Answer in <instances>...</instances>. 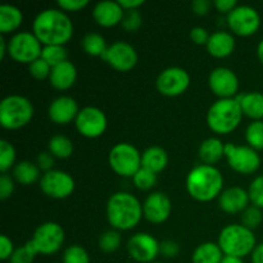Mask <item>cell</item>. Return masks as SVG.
<instances>
[{
  "label": "cell",
  "mask_w": 263,
  "mask_h": 263,
  "mask_svg": "<svg viewBox=\"0 0 263 263\" xmlns=\"http://www.w3.org/2000/svg\"><path fill=\"white\" fill-rule=\"evenodd\" d=\"M225 157L229 166L241 175L254 174L261 167V157L258 152L249 145L225 144Z\"/></svg>",
  "instance_id": "10"
},
{
  "label": "cell",
  "mask_w": 263,
  "mask_h": 263,
  "mask_svg": "<svg viewBox=\"0 0 263 263\" xmlns=\"http://www.w3.org/2000/svg\"><path fill=\"white\" fill-rule=\"evenodd\" d=\"M14 251L15 248L13 246V241L7 235H0V258L3 261L10 259Z\"/></svg>",
  "instance_id": "48"
},
{
  "label": "cell",
  "mask_w": 263,
  "mask_h": 263,
  "mask_svg": "<svg viewBox=\"0 0 263 263\" xmlns=\"http://www.w3.org/2000/svg\"><path fill=\"white\" fill-rule=\"evenodd\" d=\"M190 74L181 67H168L157 77L156 86L164 97L175 98L184 94L190 86Z\"/></svg>",
  "instance_id": "14"
},
{
  "label": "cell",
  "mask_w": 263,
  "mask_h": 263,
  "mask_svg": "<svg viewBox=\"0 0 263 263\" xmlns=\"http://www.w3.org/2000/svg\"><path fill=\"white\" fill-rule=\"evenodd\" d=\"M8 53V41L4 39V35L0 36V58L4 59Z\"/></svg>",
  "instance_id": "53"
},
{
  "label": "cell",
  "mask_w": 263,
  "mask_h": 263,
  "mask_svg": "<svg viewBox=\"0 0 263 263\" xmlns=\"http://www.w3.org/2000/svg\"><path fill=\"white\" fill-rule=\"evenodd\" d=\"M74 180L68 172L51 170L40 179L41 192L53 199H66L74 192Z\"/></svg>",
  "instance_id": "12"
},
{
  "label": "cell",
  "mask_w": 263,
  "mask_h": 263,
  "mask_svg": "<svg viewBox=\"0 0 263 263\" xmlns=\"http://www.w3.org/2000/svg\"><path fill=\"white\" fill-rule=\"evenodd\" d=\"M235 37L226 31H216L211 33L207 43V50L215 58H226L235 50Z\"/></svg>",
  "instance_id": "23"
},
{
  "label": "cell",
  "mask_w": 263,
  "mask_h": 263,
  "mask_svg": "<svg viewBox=\"0 0 263 263\" xmlns=\"http://www.w3.org/2000/svg\"><path fill=\"white\" fill-rule=\"evenodd\" d=\"M235 100L240 104L244 116L253 121L263 120V92H243V94L236 95Z\"/></svg>",
  "instance_id": "24"
},
{
  "label": "cell",
  "mask_w": 263,
  "mask_h": 263,
  "mask_svg": "<svg viewBox=\"0 0 263 263\" xmlns=\"http://www.w3.org/2000/svg\"><path fill=\"white\" fill-rule=\"evenodd\" d=\"M213 3H211L210 0H194L192 3V10L197 15H203L208 14L211 12V8H212Z\"/></svg>",
  "instance_id": "49"
},
{
  "label": "cell",
  "mask_w": 263,
  "mask_h": 263,
  "mask_svg": "<svg viewBox=\"0 0 263 263\" xmlns=\"http://www.w3.org/2000/svg\"><path fill=\"white\" fill-rule=\"evenodd\" d=\"M262 220V210L254 207V205H249V207L241 213V225L246 226L247 229H249V230L252 231L261 225Z\"/></svg>",
  "instance_id": "38"
},
{
  "label": "cell",
  "mask_w": 263,
  "mask_h": 263,
  "mask_svg": "<svg viewBox=\"0 0 263 263\" xmlns=\"http://www.w3.org/2000/svg\"><path fill=\"white\" fill-rule=\"evenodd\" d=\"M225 257L218 243L205 241L198 246L193 252L192 263H221Z\"/></svg>",
  "instance_id": "28"
},
{
  "label": "cell",
  "mask_w": 263,
  "mask_h": 263,
  "mask_svg": "<svg viewBox=\"0 0 263 263\" xmlns=\"http://www.w3.org/2000/svg\"><path fill=\"white\" fill-rule=\"evenodd\" d=\"M143 216V204L130 193H115L108 199L107 218L109 225L115 230H133L140 222Z\"/></svg>",
  "instance_id": "2"
},
{
  "label": "cell",
  "mask_w": 263,
  "mask_h": 263,
  "mask_svg": "<svg viewBox=\"0 0 263 263\" xmlns=\"http://www.w3.org/2000/svg\"><path fill=\"white\" fill-rule=\"evenodd\" d=\"M180 253V247L176 241L172 240H164L159 243V254L164 257V258H174Z\"/></svg>",
  "instance_id": "45"
},
{
  "label": "cell",
  "mask_w": 263,
  "mask_h": 263,
  "mask_svg": "<svg viewBox=\"0 0 263 263\" xmlns=\"http://www.w3.org/2000/svg\"><path fill=\"white\" fill-rule=\"evenodd\" d=\"M210 36L211 35L208 33V31L204 27H200V26L193 27L192 31H190V40L197 44V45H207Z\"/></svg>",
  "instance_id": "46"
},
{
  "label": "cell",
  "mask_w": 263,
  "mask_h": 263,
  "mask_svg": "<svg viewBox=\"0 0 263 263\" xmlns=\"http://www.w3.org/2000/svg\"><path fill=\"white\" fill-rule=\"evenodd\" d=\"M79 112V104L76 100L67 95L55 98L50 103L48 109L49 118L57 125H67V123L72 122L76 120Z\"/></svg>",
  "instance_id": "19"
},
{
  "label": "cell",
  "mask_w": 263,
  "mask_h": 263,
  "mask_svg": "<svg viewBox=\"0 0 263 263\" xmlns=\"http://www.w3.org/2000/svg\"><path fill=\"white\" fill-rule=\"evenodd\" d=\"M225 157V144L217 138H208L202 141L199 146V158L203 164L215 166Z\"/></svg>",
  "instance_id": "26"
},
{
  "label": "cell",
  "mask_w": 263,
  "mask_h": 263,
  "mask_svg": "<svg viewBox=\"0 0 263 263\" xmlns=\"http://www.w3.org/2000/svg\"><path fill=\"white\" fill-rule=\"evenodd\" d=\"M121 243H122V238H121L120 231L115 230V229L105 231L99 238V248L105 253L116 252L121 247Z\"/></svg>",
  "instance_id": "35"
},
{
  "label": "cell",
  "mask_w": 263,
  "mask_h": 263,
  "mask_svg": "<svg viewBox=\"0 0 263 263\" xmlns=\"http://www.w3.org/2000/svg\"><path fill=\"white\" fill-rule=\"evenodd\" d=\"M77 131L87 139H97L105 133L108 120L105 113L97 107H84L74 120Z\"/></svg>",
  "instance_id": "13"
},
{
  "label": "cell",
  "mask_w": 263,
  "mask_h": 263,
  "mask_svg": "<svg viewBox=\"0 0 263 263\" xmlns=\"http://www.w3.org/2000/svg\"><path fill=\"white\" fill-rule=\"evenodd\" d=\"M43 44L33 32L21 31L14 33L8 41V54L13 61L23 64H31L41 57Z\"/></svg>",
  "instance_id": "9"
},
{
  "label": "cell",
  "mask_w": 263,
  "mask_h": 263,
  "mask_svg": "<svg viewBox=\"0 0 263 263\" xmlns=\"http://www.w3.org/2000/svg\"><path fill=\"white\" fill-rule=\"evenodd\" d=\"M123 30H126L127 32H135L143 25V18H141L140 12L138 9L135 10H127L125 12V17H123L122 22Z\"/></svg>",
  "instance_id": "40"
},
{
  "label": "cell",
  "mask_w": 263,
  "mask_h": 263,
  "mask_svg": "<svg viewBox=\"0 0 263 263\" xmlns=\"http://www.w3.org/2000/svg\"><path fill=\"white\" fill-rule=\"evenodd\" d=\"M28 71H30V74L33 79L45 80L49 79V76H50L51 67L40 57V58L33 61L31 64H28Z\"/></svg>",
  "instance_id": "41"
},
{
  "label": "cell",
  "mask_w": 263,
  "mask_h": 263,
  "mask_svg": "<svg viewBox=\"0 0 263 263\" xmlns=\"http://www.w3.org/2000/svg\"><path fill=\"white\" fill-rule=\"evenodd\" d=\"M31 100L18 94H10L0 102V125L7 130H18L31 122L33 117Z\"/></svg>",
  "instance_id": "6"
},
{
  "label": "cell",
  "mask_w": 263,
  "mask_h": 263,
  "mask_svg": "<svg viewBox=\"0 0 263 263\" xmlns=\"http://www.w3.org/2000/svg\"><path fill=\"white\" fill-rule=\"evenodd\" d=\"M213 7L220 13H228L229 14L231 10L238 7V3H236V0H216V2H213Z\"/></svg>",
  "instance_id": "50"
},
{
  "label": "cell",
  "mask_w": 263,
  "mask_h": 263,
  "mask_svg": "<svg viewBox=\"0 0 263 263\" xmlns=\"http://www.w3.org/2000/svg\"><path fill=\"white\" fill-rule=\"evenodd\" d=\"M218 246L225 256H233L243 258L253 253L257 247L254 233L246 226L233 223L221 230L218 236Z\"/></svg>",
  "instance_id": "5"
},
{
  "label": "cell",
  "mask_w": 263,
  "mask_h": 263,
  "mask_svg": "<svg viewBox=\"0 0 263 263\" xmlns=\"http://www.w3.org/2000/svg\"><path fill=\"white\" fill-rule=\"evenodd\" d=\"M54 159H55V157H54L49 151L41 152L37 156V158H36V164H37V167L40 170L48 172L53 170Z\"/></svg>",
  "instance_id": "47"
},
{
  "label": "cell",
  "mask_w": 263,
  "mask_h": 263,
  "mask_svg": "<svg viewBox=\"0 0 263 263\" xmlns=\"http://www.w3.org/2000/svg\"><path fill=\"white\" fill-rule=\"evenodd\" d=\"M249 203H251V199H249L248 190L240 186L228 187L218 197L220 208L223 212L230 213V215L243 213L249 207Z\"/></svg>",
  "instance_id": "20"
},
{
  "label": "cell",
  "mask_w": 263,
  "mask_h": 263,
  "mask_svg": "<svg viewBox=\"0 0 263 263\" xmlns=\"http://www.w3.org/2000/svg\"><path fill=\"white\" fill-rule=\"evenodd\" d=\"M92 17L102 27H113L122 22L125 10L118 2L103 0L95 4L92 9Z\"/></svg>",
  "instance_id": "21"
},
{
  "label": "cell",
  "mask_w": 263,
  "mask_h": 263,
  "mask_svg": "<svg viewBox=\"0 0 263 263\" xmlns=\"http://www.w3.org/2000/svg\"><path fill=\"white\" fill-rule=\"evenodd\" d=\"M118 3L123 8V10L127 12V10H135L140 8L144 4V0H120Z\"/></svg>",
  "instance_id": "51"
},
{
  "label": "cell",
  "mask_w": 263,
  "mask_h": 263,
  "mask_svg": "<svg viewBox=\"0 0 263 263\" xmlns=\"http://www.w3.org/2000/svg\"><path fill=\"white\" fill-rule=\"evenodd\" d=\"M23 22L21 9L12 4L0 5V33L7 35L17 30Z\"/></svg>",
  "instance_id": "27"
},
{
  "label": "cell",
  "mask_w": 263,
  "mask_h": 263,
  "mask_svg": "<svg viewBox=\"0 0 263 263\" xmlns=\"http://www.w3.org/2000/svg\"><path fill=\"white\" fill-rule=\"evenodd\" d=\"M14 192V181L13 177L8 174H2L0 176V200H7L12 197Z\"/></svg>",
  "instance_id": "43"
},
{
  "label": "cell",
  "mask_w": 263,
  "mask_h": 263,
  "mask_svg": "<svg viewBox=\"0 0 263 263\" xmlns=\"http://www.w3.org/2000/svg\"><path fill=\"white\" fill-rule=\"evenodd\" d=\"M257 57H258L259 62L263 64V39L259 41L258 46H257Z\"/></svg>",
  "instance_id": "55"
},
{
  "label": "cell",
  "mask_w": 263,
  "mask_h": 263,
  "mask_svg": "<svg viewBox=\"0 0 263 263\" xmlns=\"http://www.w3.org/2000/svg\"><path fill=\"white\" fill-rule=\"evenodd\" d=\"M221 263H244L243 258H239V257H233V256H225L222 258Z\"/></svg>",
  "instance_id": "54"
},
{
  "label": "cell",
  "mask_w": 263,
  "mask_h": 263,
  "mask_svg": "<svg viewBox=\"0 0 263 263\" xmlns=\"http://www.w3.org/2000/svg\"><path fill=\"white\" fill-rule=\"evenodd\" d=\"M35 257H36V253L32 251L30 244L26 243L25 246L15 248L14 253H13L12 257H10L9 262L10 263H33Z\"/></svg>",
  "instance_id": "42"
},
{
  "label": "cell",
  "mask_w": 263,
  "mask_h": 263,
  "mask_svg": "<svg viewBox=\"0 0 263 263\" xmlns=\"http://www.w3.org/2000/svg\"><path fill=\"white\" fill-rule=\"evenodd\" d=\"M48 151L55 158L66 159L69 158L73 153V143L69 138L64 135H55L49 140Z\"/></svg>",
  "instance_id": "31"
},
{
  "label": "cell",
  "mask_w": 263,
  "mask_h": 263,
  "mask_svg": "<svg viewBox=\"0 0 263 263\" xmlns=\"http://www.w3.org/2000/svg\"><path fill=\"white\" fill-rule=\"evenodd\" d=\"M252 256V263H263V243L257 244Z\"/></svg>",
  "instance_id": "52"
},
{
  "label": "cell",
  "mask_w": 263,
  "mask_h": 263,
  "mask_svg": "<svg viewBox=\"0 0 263 263\" xmlns=\"http://www.w3.org/2000/svg\"><path fill=\"white\" fill-rule=\"evenodd\" d=\"M246 140L254 151H263V121H253L246 130Z\"/></svg>",
  "instance_id": "33"
},
{
  "label": "cell",
  "mask_w": 263,
  "mask_h": 263,
  "mask_svg": "<svg viewBox=\"0 0 263 263\" xmlns=\"http://www.w3.org/2000/svg\"><path fill=\"white\" fill-rule=\"evenodd\" d=\"M77 68L71 61L62 62L58 66L53 67L49 76L50 85L57 90H68L76 82Z\"/></svg>",
  "instance_id": "22"
},
{
  "label": "cell",
  "mask_w": 263,
  "mask_h": 263,
  "mask_svg": "<svg viewBox=\"0 0 263 263\" xmlns=\"http://www.w3.org/2000/svg\"><path fill=\"white\" fill-rule=\"evenodd\" d=\"M152 263H161V262H157V261H156V262H152Z\"/></svg>",
  "instance_id": "56"
},
{
  "label": "cell",
  "mask_w": 263,
  "mask_h": 263,
  "mask_svg": "<svg viewBox=\"0 0 263 263\" xmlns=\"http://www.w3.org/2000/svg\"><path fill=\"white\" fill-rule=\"evenodd\" d=\"M41 58L53 68V67L61 64L62 62L68 61V53H67L64 45H48L43 46Z\"/></svg>",
  "instance_id": "32"
},
{
  "label": "cell",
  "mask_w": 263,
  "mask_h": 263,
  "mask_svg": "<svg viewBox=\"0 0 263 263\" xmlns=\"http://www.w3.org/2000/svg\"><path fill=\"white\" fill-rule=\"evenodd\" d=\"M57 4L63 12H79L89 5V0H58Z\"/></svg>",
  "instance_id": "44"
},
{
  "label": "cell",
  "mask_w": 263,
  "mask_h": 263,
  "mask_svg": "<svg viewBox=\"0 0 263 263\" xmlns=\"http://www.w3.org/2000/svg\"><path fill=\"white\" fill-rule=\"evenodd\" d=\"M168 164V154L161 146H151L141 153V167L154 174L163 171Z\"/></svg>",
  "instance_id": "25"
},
{
  "label": "cell",
  "mask_w": 263,
  "mask_h": 263,
  "mask_svg": "<svg viewBox=\"0 0 263 263\" xmlns=\"http://www.w3.org/2000/svg\"><path fill=\"white\" fill-rule=\"evenodd\" d=\"M32 31L44 46L66 45L73 35V23L66 12L57 8H49L36 15Z\"/></svg>",
  "instance_id": "1"
},
{
  "label": "cell",
  "mask_w": 263,
  "mask_h": 263,
  "mask_svg": "<svg viewBox=\"0 0 263 263\" xmlns=\"http://www.w3.org/2000/svg\"><path fill=\"white\" fill-rule=\"evenodd\" d=\"M32 251L43 256L57 253L64 243V230L57 222H44L33 233L31 240L27 241Z\"/></svg>",
  "instance_id": "8"
},
{
  "label": "cell",
  "mask_w": 263,
  "mask_h": 263,
  "mask_svg": "<svg viewBox=\"0 0 263 263\" xmlns=\"http://www.w3.org/2000/svg\"><path fill=\"white\" fill-rule=\"evenodd\" d=\"M210 89L220 99L235 98L239 90V79L233 69L228 67H217L208 77Z\"/></svg>",
  "instance_id": "17"
},
{
  "label": "cell",
  "mask_w": 263,
  "mask_h": 263,
  "mask_svg": "<svg viewBox=\"0 0 263 263\" xmlns=\"http://www.w3.org/2000/svg\"><path fill=\"white\" fill-rule=\"evenodd\" d=\"M128 256L139 263L156 262L159 256V243L148 233H136L127 241Z\"/></svg>",
  "instance_id": "16"
},
{
  "label": "cell",
  "mask_w": 263,
  "mask_h": 263,
  "mask_svg": "<svg viewBox=\"0 0 263 263\" xmlns=\"http://www.w3.org/2000/svg\"><path fill=\"white\" fill-rule=\"evenodd\" d=\"M15 149L12 144L5 139L0 140V171L7 174L15 163Z\"/></svg>",
  "instance_id": "34"
},
{
  "label": "cell",
  "mask_w": 263,
  "mask_h": 263,
  "mask_svg": "<svg viewBox=\"0 0 263 263\" xmlns=\"http://www.w3.org/2000/svg\"><path fill=\"white\" fill-rule=\"evenodd\" d=\"M249 199H251L252 205L263 210V175L257 176L253 181L251 182L248 189Z\"/></svg>",
  "instance_id": "39"
},
{
  "label": "cell",
  "mask_w": 263,
  "mask_h": 263,
  "mask_svg": "<svg viewBox=\"0 0 263 263\" xmlns=\"http://www.w3.org/2000/svg\"><path fill=\"white\" fill-rule=\"evenodd\" d=\"M135 186L140 190H149L157 184V174L141 167L133 177Z\"/></svg>",
  "instance_id": "37"
},
{
  "label": "cell",
  "mask_w": 263,
  "mask_h": 263,
  "mask_svg": "<svg viewBox=\"0 0 263 263\" xmlns=\"http://www.w3.org/2000/svg\"><path fill=\"white\" fill-rule=\"evenodd\" d=\"M62 261L63 263H90V257L86 249L79 244H74L63 252Z\"/></svg>",
  "instance_id": "36"
},
{
  "label": "cell",
  "mask_w": 263,
  "mask_h": 263,
  "mask_svg": "<svg viewBox=\"0 0 263 263\" xmlns=\"http://www.w3.org/2000/svg\"><path fill=\"white\" fill-rule=\"evenodd\" d=\"M40 171L37 164L30 161L18 162L13 168V177L21 185H31L40 180Z\"/></svg>",
  "instance_id": "29"
},
{
  "label": "cell",
  "mask_w": 263,
  "mask_h": 263,
  "mask_svg": "<svg viewBox=\"0 0 263 263\" xmlns=\"http://www.w3.org/2000/svg\"><path fill=\"white\" fill-rule=\"evenodd\" d=\"M102 59L116 71L128 72L138 64V53L131 44L116 41L112 45H108Z\"/></svg>",
  "instance_id": "15"
},
{
  "label": "cell",
  "mask_w": 263,
  "mask_h": 263,
  "mask_svg": "<svg viewBox=\"0 0 263 263\" xmlns=\"http://www.w3.org/2000/svg\"><path fill=\"white\" fill-rule=\"evenodd\" d=\"M240 104L235 98L218 99L210 107L207 113V125L211 130L218 135L230 134L240 125L243 118Z\"/></svg>",
  "instance_id": "4"
},
{
  "label": "cell",
  "mask_w": 263,
  "mask_h": 263,
  "mask_svg": "<svg viewBox=\"0 0 263 263\" xmlns=\"http://www.w3.org/2000/svg\"><path fill=\"white\" fill-rule=\"evenodd\" d=\"M172 211L171 199L166 193L154 192L145 199L143 204L144 217L152 223H163L168 220Z\"/></svg>",
  "instance_id": "18"
},
{
  "label": "cell",
  "mask_w": 263,
  "mask_h": 263,
  "mask_svg": "<svg viewBox=\"0 0 263 263\" xmlns=\"http://www.w3.org/2000/svg\"><path fill=\"white\" fill-rule=\"evenodd\" d=\"M108 163L117 175L134 177L141 168V153L130 143H118L108 154Z\"/></svg>",
  "instance_id": "7"
},
{
  "label": "cell",
  "mask_w": 263,
  "mask_h": 263,
  "mask_svg": "<svg viewBox=\"0 0 263 263\" xmlns=\"http://www.w3.org/2000/svg\"><path fill=\"white\" fill-rule=\"evenodd\" d=\"M228 26L238 36H252L259 30L261 15L249 5H238L228 14Z\"/></svg>",
  "instance_id": "11"
},
{
  "label": "cell",
  "mask_w": 263,
  "mask_h": 263,
  "mask_svg": "<svg viewBox=\"0 0 263 263\" xmlns=\"http://www.w3.org/2000/svg\"><path fill=\"white\" fill-rule=\"evenodd\" d=\"M81 46L86 54H89L91 57H100V58H102V55L108 48L107 43H105V39L100 33L97 32L86 33L82 37Z\"/></svg>",
  "instance_id": "30"
},
{
  "label": "cell",
  "mask_w": 263,
  "mask_h": 263,
  "mask_svg": "<svg viewBox=\"0 0 263 263\" xmlns=\"http://www.w3.org/2000/svg\"><path fill=\"white\" fill-rule=\"evenodd\" d=\"M223 186L222 174L215 166L199 164L186 177V190L193 199L207 203L220 197Z\"/></svg>",
  "instance_id": "3"
}]
</instances>
